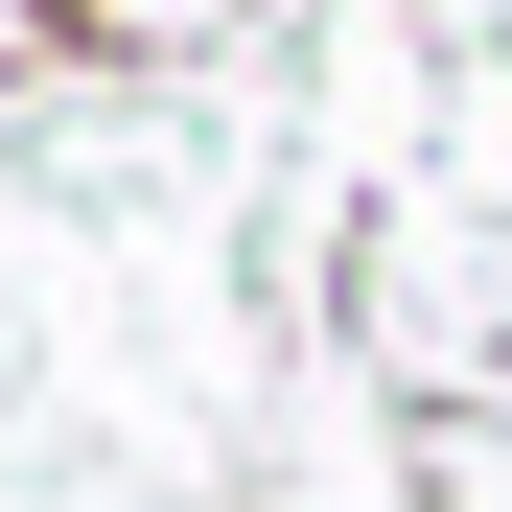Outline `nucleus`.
I'll list each match as a JSON object with an SVG mask.
<instances>
[{
	"label": "nucleus",
	"instance_id": "nucleus-1",
	"mask_svg": "<svg viewBox=\"0 0 512 512\" xmlns=\"http://www.w3.org/2000/svg\"><path fill=\"white\" fill-rule=\"evenodd\" d=\"M24 24H94V0H24Z\"/></svg>",
	"mask_w": 512,
	"mask_h": 512
}]
</instances>
